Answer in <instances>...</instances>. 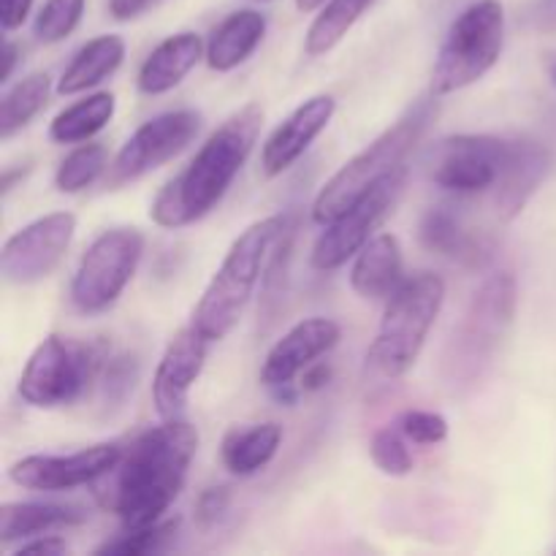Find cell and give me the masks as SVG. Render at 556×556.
Wrapping results in <instances>:
<instances>
[{
	"instance_id": "d590c367",
	"label": "cell",
	"mask_w": 556,
	"mask_h": 556,
	"mask_svg": "<svg viewBox=\"0 0 556 556\" xmlns=\"http://www.w3.org/2000/svg\"><path fill=\"white\" fill-rule=\"evenodd\" d=\"M71 546L63 541L60 535H38V538H30V541L20 543V548H16V556L22 554H43V556H63L68 554Z\"/></svg>"
},
{
	"instance_id": "60d3db41",
	"label": "cell",
	"mask_w": 556,
	"mask_h": 556,
	"mask_svg": "<svg viewBox=\"0 0 556 556\" xmlns=\"http://www.w3.org/2000/svg\"><path fill=\"white\" fill-rule=\"evenodd\" d=\"M27 172H30V163H22V166H9L3 172V182H0V193H3V199L5 195L11 193V190H14V185L16 182H22V179L27 177Z\"/></svg>"
},
{
	"instance_id": "5bb4252c",
	"label": "cell",
	"mask_w": 556,
	"mask_h": 556,
	"mask_svg": "<svg viewBox=\"0 0 556 556\" xmlns=\"http://www.w3.org/2000/svg\"><path fill=\"white\" fill-rule=\"evenodd\" d=\"M342 340V329L331 318H304L286 331L280 340L266 353L261 367V383L282 405H293L299 396V386L293 383L302 378L304 369L334 351Z\"/></svg>"
},
{
	"instance_id": "8992f818",
	"label": "cell",
	"mask_w": 556,
	"mask_h": 556,
	"mask_svg": "<svg viewBox=\"0 0 556 556\" xmlns=\"http://www.w3.org/2000/svg\"><path fill=\"white\" fill-rule=\"evenodd\" d=\"M445 304V280L434 271L405 277L394 296L386 302L367 364L386 380H400L416 367L434 320Z\"/></svg>"
},
{
	"instance_id": "83f0119b",
	"label": "cell",
	"mask_w": 556,
	"mask_h": 556,
	"mask_svg": "<svg viewBox=\"0 0 556 556\" xmlns=\"http://www.w3.org/2000/svg\"><path fill=\"white\" fill-rule=\"evenodd\" d=\"M49 92H52V76L47 71L27 74L25 79L11 85L0 101V136L11 139L25 125H30V119L47 106Z\"/></svg>"
},
{
	"instance_id": "7a4b0ae2",
	"label": "cell",
	"mask_w": 556,
	"mask_h": 556,
	"mask_svg": "<svg viewBox=\"0 0 556 556\" xmlns=\"http://www.w3.org/2000/svg\"><path fill=\"white\" fill-rule=\"evenodd\" d=\"M264 125V109L248 103L233 112L201 150L190 157L188 166L168 179L150 206V217L161 228H185L210 215L226 193L233 179L253 152L255 139Z\"/></svg>"
},
{
	"instance_id": "7c38bea8",
	"label": "cell",
	"mask_w": 556,
	"mask_h": 556,
	"mask_svg": "<svg viewBox=\"0 0 556 556\" xmlns=\"http://www.w3.org/2000/svg\"><path fill=\"white\" fill-rule=\"evenodd\" d=\"M510 139L489 134H459L438 141L429 177L445 193L478 195L494 190L508 157Z\"/></svg>"
},
{
	"instance_id": "4fadbf2b",
	"label": "cell",
	"mask_w": 556,
	"mask_h": 556,
	"mask_svg": "<svg viewBox=\"0 0 556 556\" xmlns=\"http://www.w3.org/2000/svg\"><path fill=\"white\" fill-rule=\"evenodd\" d=\"M76 233L74 212H49L5 239L0 271L11 286H36L47 280L68 253Z\"/></svg>"
},
{
	"instance_id": "d6a6232c",
	"label": "cell",
	"mask_w": 556,
	"mask_h": 556,
	"mask_svg": "<svg viewBox=\"0 0 556 556\" xmlns=\"http://www.w3.org/2000/svg\"><path fill=\"white\" fill-rule=\"evenodd\" d=\"M136 378H139V364L128 353H119L103 362L101 367V389L106 405H123L128 394L134 391Z\"/></svg>"
},
{
	"instance_id": "3957f363",
	"label": "cell",
	"mask_w": 556,
	"mask_h": 556,
	"mask_svg": "<svg viewBox=\"0 0 556 556\" xmlns=\"http://www.w3.org/2000/svg\"><path fill=\"white\" fill-rule=\"evenodd\" d=\"M516 304L519 286L514 271H494L478 286L440 362V378L451 394H467L486 378L514 326Z\"/></svg>"
},
{
	"instance_id": "484cf974",
	"label": "cell",
	"mask_w": 556,
	"mask_h": 556,
	"mask_svg": "<svg viewBox=\"0 0 556 556\" xmlns=\"http://www.w3.org/2000/svg\"><path fill=\"white\" fill-rule=\"evenodd\" d=\"M114 109H117L114 92H92L54 114V119L49 123V139L54 144H85L112 123Z\"/></svg>"
},
{
	"instance_id": "6da1fadb",
	"label": "cell",
	"mask_w": 556,
	"mask_h": 556,
	"mask_svg": "<svg viewBox=\"0 0 556 556\" xmlns=\"http://www.w3.org/2000/svg\"><path fill=\"white\" fill-rule=\"evenodd\" d=\"M199 451V432L182 418L141 432L123 448L117 465L90 483L92 497L125 530L150 527L166 516L185 489Z\"/></svg>"
},
{
	"instance_id": "9c48e42d",
	"label": "cell",
	"mask_w": 556,
	"mask_h": 556,
	"mask_svg": "<svg viewBox=\"0 0 556 556\" xmlns=\"http://www.w3.org/2000/svg\"><path fill=\"white\" fill-rule=\"evenodd\" d=\"M144 255V233L119 226L98 233L71 277V304L81 315H101L117 304Z\"/></svg>"
},
{
	"instance_id": "52a82bcc",
	"label": "cell",
	"mask_w": 556,
	"mask_h": 556,
	"mask_svg": "<svg viewBox=\"0 0 556 556\" xmlns=\"http://www.w3.org/2000/svg\"><path fill=\"white\" fill-rule=\"evenodd\" d=\"M505 47V9L500 0H476L445 33L432 68L434 96H451L481 81Z\"/></svg>"
},
{
	"instance_id": "5b68a950",
	"label": "cell",
	"mask_w": 556,
	"mask_h": 556,
	"mask_svg": "<svg viewBox=\"0 0 556 556\" xmlns=\"http://www.w3.org/2000/svg\"><path fill=\"white\" fill-rule=\"evenodd\" d=\"M438 117V101L432 96L418 98L407 112L396 119L391 128H386L378 139L369 141L358 155H353L324 188L318 190L313 201V220L326 226L337 215L356 204L364 193L375 188L383 177L405 166V157L416 150L418 141L424 139L432 119Z\"/></svg>"
},
{
	"instance_id": "7402d4cb",
	"label": "cell",
	"mask_w": 556,
	"mask_h": 556,
	"mask_svg": "<svg viewBox=\"0 0 556 556\" xmlns=\"http://www.w3.org/2000/svg\"><path fill=\"white\" fill-rule=\"evenodd\" d=\"M85 521L87 514L79 505L5 503L0 508V541H3V546L25 543L30 538L68 530V527H79Z\"/></svg>"
},
{
	"instance_id": "ba28073f",
	"label": "cell",
	"mask_w": 556,
	"mask_h": 556,
	"mask_svg": "<svg viewBox=\"0 0 556 556\" xmlns=\"http://www.w3.org/2000/svg\"><path fill=\"white\" fill-rule=\"evenodd\" d=\"M103 362L106 358L96 345L52 334L38 342L36 351L30 353L16 391L30 407L41 410L68 407L79 402L87 389L101 378Z\"/></svg>"
},
{
	"instance_id": "e0dca14e",
	"label": "cell",
	"mask_w": 556,
	"mask_h": 556,
	"mask_svg": "<svg viewBox=\"0 0 556 556\" xmlns=\"http://www.w3.org/2000/svg\"><path fill=\"white\" fill-rule=\"evenodd\" d=\"M337 112V101L329 92L307 98L299 103L280 125L269 134V139L261 147V172L266 179L280 177L282 172L293 166L304 152L313 147V141L329 128L331 117Z\"/></svg>"
},
{
	"instance_id": "4316f807",
	"label": "cell",
	"mask_w": 556,
	"mask_h": 556,
	"mask_svg": "<svg viewBox=\"0 0 556 556\" xmlns=\"http://www.w3.org/2000/svg\"><path fill=\"white\" fill-rule=\"evenodd\" d=\"M372 3L375 0H326L304 36V52L309 58L329 54L351 33V27L367 14Z\"/></svg>"
},
{
	"instance_id": "44dd1931",
	"label": "cell",
	"mask_w": 556,
	"mask_h": 556,
	"mask_svg": "<svg viewBox=\"0 0 556 556\" xmlns=\"http://www.w3.org/2000/svg\"><path fill=\"white\" fill-rule=\"evenodd\" d=\"M266 36V16L255 9H239L228 14L220 25L212 30L206 41V65L217 74L239 68L253 58Z\"/></svg>"
},
{
	"instance_id": "e575fe53",
	"label": "cell",
	"mask_w": 556,
	"mask_h": 556,
	"mask_svg": "<svg viewBox=\"0 0 556 556\" xmlns=\"http://www.w3.org/2000/svg\"><path fill=\"white\" fill-rule=\"evenodd\" d=\"M228 508H231V489L210 486L195 500V521H199V527L210 530V527L220 525L226 519Z\"/></svg>"
},
{
	"instance_id": "f546056e",
	"label": "cell",
	"mask_w": 556,
	"mask_h": 556,
	"mask_svg": "<svg viewBox=\"0 0 556 556\" xmlns=\"http://www.w3.org/2000/svg\"><path fill=\"white\" fill-rule=\"evenodd\" d=\"M179 519H161L150 527H139V530H125L114 541H106L103 546L96 548L98 556H147V554H163L168 552L179 535Z\"/></svg>"
},
{
	"instance_id": "ffe728a7",
	"label": "cell",
	"mask_w": 556,
	"mask_h": 556,
	"mask_svg": "<svg viewBox=\"0 0 556 556\" xmlns=\"http://www.w3.org/2000/svg\"><path fill=\"white\" fill-rule=\"evenodd\" d=\"M206 54V43L199 33L185 30L163 38L147 60L141 63L136 87L144 96H163L172 92L174 87L182 85L185 76L199 65V60Z\"/></svg>"
},
{
	"instance_id": "8d00e7d4",
	"label": "cell",
	"mask_w": 556,
	"mask_h": 556,
	"mask_svg": "<svg viewBox=\"0 0 556 556\" xmlns=\"http://www.w3.org/2000/svg\"><path fill=\"white\" fill-rule=\"evenodd\" d=\"M30 9L33 0H0V25H3V33H11L25 25Z\"/></svg>"
},
{
	"instance_id": "2e32d148",
	"label": "cell",
	"mask_w": 556,
	"mask_h": 556,
	"mask_svg": "<svg viewBox=\"0 0 556 556\" xmlns=\"http://www.w3.org/2000/svg\"><path fill=\"white\" fill-rule=\"evenodd\" d=\"M206 351H210V340L193 324L179 329L166 345L157 362L155 378H152V402L163 421L182 418L190 389L204 372Z\"/></svg>"
},
{
	"instance_id": "836d02e7",
	"label": "cell",
	"mask_w": 556,
	"mask_h": 556,
	"mask_svg": "<svg viewBox=\"0 0 556 556\" xmlns=\"http://www.w3.org/2000/svg\"><path fill=\"white\" fill-rule=\"evenodd\" d=\"M396 427L416 445H440L448 438V421H445V416H440L434 410H418V407H413V410H405L396 418Z\"/></svg>"
},
{
	"instance_id": "d6986e66",
	"label": "cell",
	"mask_w": 556,
	"mask_h": 556,
	"mask_svg": "<svg viewBox=\"0 0 556 556\" xmlns=\"http://www.w3.org/2000/svg\"><path fill=\"white\" fill-rule=\"evenodd\" d=\"M405 282V255L394 233H375L353 258L351 288L367 302H389Z\"/></svg>"
},
{
	"instance_id": "cb8c5ba5",
	"label": "cell",
	"mask_w": 556,
	"mask_h": 556,
	"mask_svg": "<svg viewBox=\"0 0 556 556\" xmlns=\"http://www.w3.org/2000/svg\"><path fill=\"white\" fill-rule=\"evenodd\" d=\"M282 445V427L275 421L253 424V427H233L223 438L220 459L231 476L250 478L264 470L277 456Z\"/></svg>"
},
{
	"instance_id": "ac0fdd59",
	"label": "cell",
	"mask_w": 556,
	"mask_h": 556,
	"mask_svg": "<svg viewBox=\"0 0 556 556\" xmlns=\"http://www.w3.org/2000/svg\"><path fill=\"white\" fill-rule=\"evenodd\" d=\"M554 168V152L546 141L532 136H516L510 139L508 157H505L503 174L494 188V204L503 220H514L525 212L532 195L541 190Z\"/></svg>"
},
{
	"instance_id": "277c9868",
	"label": "cell",
	"mask_w": 556,
	"mask_h": 556,
	"mask_svg": "<svg viewBox=\"0 0 556 556\" xmlns=\"http://www.w3.org/2000/svg\"><path fill=\"white\" fill-rule=\"evenodd\" d=\"M288 223H291L288 215H269L264 220H255L233 239L223 264L206 282L193 309V320H190L206 340L220 342L237 329Z\"/></svg>"
},
{
	"instance_id": "b9f144b4",
	"label": "cell",
	"mask_w": 556,
	"mask_h": 556,
	"mask_svg": "<svg viewBox=\"0 0 556 556\" xmlns=\"http://www.w3.org/2000/svg\"><path fill=\"white\" fill-rule=\"evenodd\" d=\"M543 68H546L548 81H552V87L556 90V49H552V52L543 54Z\"/></svg>"
},
{
	"instance_id": "d4e9b609",
	"label": "cell",
	"mask_w": 556,
	"mask_h": 556,
	"mask_svg": "<svg viewBox=\"0 0 556 556\" xmlns=\"http://www.w3.org/2000/svg\"><path fill=\"white\" fill-rule=\"evenodd\" d=\"M123 60H125L123 38L114 36V33L90 38V41L74 54L68 68H65L63 76H60L58 96H79V92L96 90L101 81H106L109 76L117 74Z\"/></svg>"
},
{
	"instance_id": "7bdbcfd3",
	"label": "cell",
	"mask_w": 556,
	"mask_h": 556,
	"mask_svg": "<svg viewBox=\"0 0 556 556\" xmlns=\"http://www.w3.org/2000/svg\"><path fill=\"white\" fill-rule=\"evenodd\" d=\"M324 3L326 0H296V9L302 11V14H309V11H318Z\"/></svg>"
},
{
	"instance_id": "8fae6325",
	"label": "cell",
	"mask_w": 556,
	"mask_h": 556,
	"mask_svg": "<svg viewBox=\"0 0 556 556\" xmlns=\"http://www.w3.org/2000/svg\"><path fill=\"white\" fill-rule=\"evenodd\" d=\"M201 125H204V117L195 109H177V112H163L147 119L109 163L106 188H123L161 168L201 134Z\"/></svg>"
},
{
	"instance_id": "1f68e13d",
	"label": "cell",
	"mask_w": 556,
	"mask_h": 556,
	"mask_svg": "<svg viewBox=\"0 0 556 556\" xmlns=\"http://www.w3.org/2000/svg\"><path fill=\"white\" fill-rule=\"evenodd\" d=\"M369 456H372L375 467H378L383 476L391 478H405L413 472V454L407 448V438L402 434V429L396 427H383L372 434L369 440Z\"/></svg>"
},
{
	"instance_id": "9a60e30c",
	"label": "cell",
	"mask_w": 556,
	"mask_h": 556,
	"mask_svg": "<svg viewBox=\"0 0 556 556\" xmlns=\"http://www.w3.org/2000/svg\"><path fill=\"white\" fill-rule=\"evenodd\" d=\"M119 454L123 448L117 443H98L65 456L33 454L11 465L9 478L11 483L30 492H68L98 481L117 465Z\"/></svg>"
},
{
	"instance_id": "603a6c76",
	"label": "cell",
	"mask_w": 556,
	"mask_h": 556,
	"mask_svg": "<svg viewBox=\"0 0 556 556\" xmlns=\"http://www.w3.org/2000/svg\"><path fill=\"white\" fill-rule=\"evenodd\" d=\"M418 239L429 253H438L443 258L459 261V264H481L486 258L489 248L478 233L462 223L451 206H432L424 212L421 223H418Z\"/></svg>"
},
{
	"instance_id": "4dcf8cb0",
	"label": "cell",
	"mask_w": 556,
	"mask_h": 556,
	"mask_svg": "<svg viewBox=\"0 0 556 556\" xmlns=\"http://www.w3.org/2000/svg\"><path fill=\"white\" fill-rule=\"evenodd\" d=\"M87 0H47L33 22V36L38 43H58L76 30L85 14Z\"/></svg>"
},
{
	"instance_id": "74e56055",
	"label": "cell",
	"mask_w": 556,
	"mask_h": 556,
	"mask_svg": "<svg viewBox=\"0 0 556 556\" xmlns=\"http://www.w3.org/2000/svg\"><path fill=\"white\" fill-rule=\"evenodd\" d=\"M329 383H331V367L326 362H315L302 372V386H299V389L313 394V391L326 389Z\"/></svg>"
},
{
	"instance_id": "f35d334b",
	"label": "cell",
	"mask_w": 556,
	"mask_h": 556,
	"mask_svg": "<svg viewBox=\"0 0 556 556\" xmlns=\"http://www.w3.org/2000/svg\"><path fill=\"white\" fill-rule=\"evenodd\" d=\"M150 3L152 0H109V14L119 22L134 20V16H139Z\"/></svg>"
},
{
	"instance_id": "ab89813d",
	"label": "cell",
	"mask_w": 556,
	"mask_h": 556,
	"mask_svg": "<svg viewBox=\"0 0 556 556\" xmlns=\"http://www.w3.org/2000/svg\"><path fill=\"white\" fill-rule=\"evenodd\" d=\"M16 60H20V49H16V43H11L9 38H5V43H3V68H0V81H3V85H9L11 74H14V68H16Z\"/></svg>"
},
{
	"instance_id": "30bf717a",
	"label": "cell",
	"mask_w": 556,
	"mask_h": 556,
	"mask_svg": "<svg viewBox=\"0 0 556 556\" xmlns=\"http://www.w3.org/2000/svg\"><path fill=\"white\" fill-rule=\"evenodd\" d=\"M405 185L407 166H400L389 177L380 179L369 193H364L356 204L348 206L342 215L326 223L324 231L315 239L313 255H309L313 269L334 271L351 258H356L358 250L375 237V231L383 226L386 217L394 212L396 201L405 193Z\"/></svg>"
},
{
	"instance_id": "f1b7e54d",
	"label": "cell",
	"mask_w": 556,
	"mask_h": 556,
	"mask_svg": "<svg viewBox=\"0 0 556 556\" xmlns=\"http://www.w3.org/2000/svg\"><path fill=\"white\" fill-rule=\"evenodd\" d=\"M109 172V152L103 144L85 141L60 161L54 172V188L65 195L81 193L85 188L96 185Z\"/></svg>"
}]
</instances>
